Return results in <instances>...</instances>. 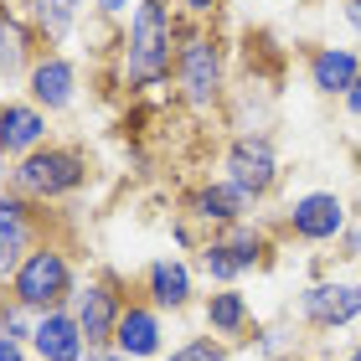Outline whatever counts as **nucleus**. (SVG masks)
Instances as JSON below:
<instances>
[{
  "label": "nucleus",
  "instance_id": "nucleus-1",
  "mask_svg": "<svg viewBox=\"0 0 361 361\" xmlns=\"http://www.w3.org/2000/svg\"><path fill=\"white\" fill-rule=\"evenodd\" d=\"M176 42H180V11L171 0H140L124 31V62H119L124 88L155 93L176 83Z\"/></svg>",
  "mask_w": 361,
  "mask_h": 361
},
{
  "label": "nucleus",
  "instance_id": "nucleus-2",
  "mask_svg": "<svg viewBox=\"0 0 361 361\" xmlns=\"http://www.w3.org/2000/svg\"><path fill=\"white\" fill-rule=\"evenodd\" d=\"M88 176H93V166H88L83 145L47 140L42 150H31L26 160H16L6 171V191L31 196V202H42V207H57V202H68V196L83 191Z\"/></svg>",
  "mask_w": 361,
  "mask_h": 361
},
{
  "label": "nucleus",
  "instance_id": "nucleus-3",
  "mask_svg": "<svg viewBox=\"0 0 361 361\" xmlns=\"http://www.w3.org/2000/svg\"><path fill=\"white\" fill-rule=\"evenodd\" d=\"M176 93L191 114H212L227 93V57L222 37L202 21L180 16V42H176Z\"/></svg>",
  "mask_w": 361,
  "mask_h": 361
},
{
  "label": "nucleus",
  "instance_id": "nucleus-4",
  "mask_svg": "<svg viewBox=\"0 0 361 361\" xmlns=\"http://www.w3.org/2000/svg\"><path fill=\"white\" fill-rule=\"evenodd\" d=\"M78 284H83V279H78L73 248L62 238H47L42 248H31L21 258V269L11 274L6 294H11V300H21L31 315H47V310H68Z\"/></svg>",
  "mask_w": 361,
  "mask_h": 361
},
{
  "label": "nucleus",
  "instance_id": "nucleus-5",
  "mask_svg": "<svg viewBox=\"0 0 361 361\" xmlns=\"http://www.w3.org/2000/svg\"><path fill=\"white\" fill-rule=\"evenodd\" d=\"M129 300H135V294H129V279L114 274V269H98V274H88L83 284H78L68 310H73L78 331L88 341V351H109L114 346V331H119V315H124Z\"/></svg>",
  "mask_w": 361,
  "mask_h": 361
},
{
  "label": "nucleus",
  "instance_id": "nucleus-6",
  "mask_svg": "<svg viewBox=\"0 0 361 361\" xmlns=\"http://www.w3.org/2000/svg\"><path fill=\"white\" fill-rule=\"evenodd\" d=\"M222 176L233 180V186H243L253 202L274 196L284 166H279V145H274L269 129H243V135L227 140V150H222Z\"/></svg>",
  "mask_w": 361,
  "mask_h": 361
},
{
  "label": "nucleus",
  "instance_id": "nucleus-7",
  "mask_svg": "<svg viewBox=\"0 0 361 361\" xmlns=\"http://www.w3.org/2000/svg\"><path fill=\"white\" fill-rule=\"evenodd\" d=\"M351 227L346 196L341 191H305L294 196L284 212V233L294 243H310V248H325V243H341V233Z\"/></svg>",
  "mask_w": 361,
  "mask_h": 361
},
{
  "label": "nucleus",
  "instance_id": "nucleus-8",
  "mask_svg": "<svg viewBox=\"0 0 361 361\" xmlns=\"http://www.w3.org/2000/svg\"><path fill=\"white\" fill-rule=\"evenodd\" d=\"M253 207H258V202H253L243 186H233L227 176L196 180V186L180 196V217H186V222H202L207 233H222V227H233V222H248Z\"/></svg>",
  "mask_w": 361,
  "mask_h": 361
},
{
  "label": "nucleus",
  "instance_id": "nucleus-9",
  "mask_svg": "<svg viewBox=\"0 0 361 361\" xmlns=\"http://www.w3.org/2000/svg\"><path fill=\"white\" fill-rule=\"evenodd\" d=\"M300 320L320 336H336L346 325L361 320V279L346 284V279H315V284L300 289Z\"/></svg>",
  "mask_w": 361,
  "mask_h": 361
},
{
  "label": "nucleus",
  "instance_id": "nucleus-10",
  "mask_svg": "<svg viewBox=\"0 0 361 361\" xmlns=\"http://www.w3.org/2000/svg\"><path fill=\"white\" fill-rule=\"evenodd\" d=\"M26 98H31L42 114L73 109V104H78V62H73L68 52L42 47L37 62H31V73H26Z\"/></svg>",
  "mask_w": 361,
  "mask_h": 361
},
{
  "label": "nucleus",
  "instance_id": "nucleus-11",
  "mask_svg": "<svg viewBox=\"0 0 361 361\" xmlns=\"http://www.w3.org/2000/svg\"><path fill=\"white\" fill-rule=\"evenodd\" d=\"M47 238H57L52 207L31 202V196H16V191H0V243H11L16 253H31Z\"/></svg>",
  "mask_w": 361,
  "mask_h": 361
},
{
  "label": "nucleus",
  "instance_id": "nucleus-12",
  "mask_svg": "<svg viewBox=\"0 0 361 361\" xmlns=\"http://www.w3.org/2000/svg\"><path fill=\"white\" fill-rule=\"evenodd\" d=\"M140 300L155 305L160 315H180V310L196 300L191 264H186V258H176V253L150 258V264H145V274H140Z\"/></svg>",
  "mask_w": 361,
  "mask_h": 361
},
{
  "label": "nucleus",
  "instance_id": "nucleus-13",
  "mask_svg": "<svg viewBox=\"0 0 361 361\" xmlns=\"http://www.w3.org/2000/svg\"><path fill=\"white\" fill-rule=\"evenodd\" d=\"M47 145V114L31 98H0V160L16 166Z\"/></svg>",
  "mask_w": 361,
  "mask_h": 361
},
{
  "label": "nucleus",
  "instance_id": "nucleus-14",
  "mask_svg": "<svg viewBox=\"0 0 361 361\" xmlns=\"http://www.w3.org/2000/svg\"><path fill=\"white\" fill-rule=\"evenodd\" d=\"M114 351L129 356V361H160V356H166V325H160V310L145 305L140 294L124 305V315H119Z\"/></svg>",
  "mask_w": 361,
  "mask_h": 361
},
{
  "label": "nucleus",
  "instance_id": "nucleus-15",
  "mask_svg": "<svg viewBox=\"0 0 361 361\" xmlns=\"http://www.w3.org/2000/svg\"><path fill=\"white\" fill-rule=\"evenodd\" d=\"M305 73H310V88H315L320 98H346L351 83L361 78V52L356 47H310V62H305Z\"/></svg>",
  "mask_w": 361,
  "mask_h": 361
},
{
  "label": "nucleus",
  "instance_id": "nucleus-16",
  "mask_svg": "<svg viewBox=\"0 0 361 361\" xmlns=\"http://www.w3.org/2000/svg\"><path fill=\"white\" fill-rule=\"evenodd\" d=\"M31 356L37 361H83L88 356V341L78 331L73 310H47L31 331Z\"/></svg>",
  "mask_w": 361,
  "mask_h": 361
},
{
  "label": "nucleus",
  "instance_id": "nucleus-17",
  "mask_svg": "<svg viewBox=\"0 0 361 361\" xmlns=\"http://www.w3.org/2000/svg\"><path fill=\"white\" fill-rule=\"evenodd\" d=\"M202 320H207V336H217V341H243L253 331V305H248V294H243L238 284L233 289H212L207 300H202Z\"/></svg>",
  "mask_w": 361,
  "mask_h": 361
},
{
  "label": "nucleus",
  "instance_id": "nucleus-18",
  "mask_svg": "<svg viewBox=\"0 0 361 361\" xmlns=\"http://www.w3.org/2000/svg\"><path fill=\"white\" fill-rule=\"evenodd\" d=\"M16 11L37 26V37L47 47H62L78 31V16H83V0H16Z\"/></svg>",
  "mask_w": 361,
  "mask_h": 361
},
{
  "label": "nucleus",
  "instance_id": "nucleus-19",
  "mask_svg": "<svg viewBox=\"0 0 361 361\" xmlns=\"http://www.w3.org/2000/svg\"><path fill=\"white\" fill-rule=\"evenodd\" d=\"M212 238H222L227 248H233V258L243 264V274L264 269V264H269V253H274L269 233H264V227H258L253 217H248V222H233V227H222V233H212Z\"/></svg>",
  "mask_w": 361,
  "mask_h": 361
},
{
  "label": "nucleus",
  "instance_id": "nucleus-20",
  "mask_svg": "<svg viewBox=\"0 0 361 361\" xmlns=\"http://www.w3.org/2000/svg\"><path fill=\"white\" fill-rule=\"evenodd\" d=\"M196 264H202V274H207L217 289H233L238 279H243V264L233 258V248H227L222 238H212V233H207L202 248H196Z\"/></svg>",
  "mask_w": 361,
  "mask_h": 361
},
{
  "label": "nucleus",
  "instance_id": "nucleus-21",
  "mask_svg": "<svg viewBox=\"0 0 361 361\" xmlns=\"http://www.w3.org/2000/svg\"><path fill=\"white\" fill-rule=\"evenodd\" d=\"M37 320H42V315H31L21 300H11V294L0 289V336H11V341H21V346H31V331H37Z\"/></svg>",
  "mask_w": 361,
  "mask_h": 361
},
{
  "label": "nucleus",
  "instance_id": "nucleus-22",
  "mask_svg": "<svg viewBox=\"0 0 361 361\" xmlns=\"http://www.w3.org/2000/svg\"><path fill=\"white\" fill-rule=\"evenodd\" d=\"M160 361H227V341H217V336H191V341H180V346L171 356H160Z\"/></svg>",
  "mask_w": 361,
  "mask_h": 361
},
{
  "label": "nucleus",
  "instance_id": "nucleus-23",
  "mask_svg": "<svg viewBox=\"0 0 361 361\" xmlns=\"http://www.w3.org/2000/svg\"><path fill=\"white\" fill-rule=\"evenodd\" d=\"M227 6V0H176V11L180 16H191V21H212V16H217Z\"/></svg>",
  "mask_w": 361,
  "mask_h": 361
},
{
  "label": "nucleus",
  "instance_id": "nucleus-24",
  "mask_svg": "<svg viewBox=\"0 0 361 361\" xmlns=\"http://www.w3.org/2000/svg\"><path fill=\"white\" fill-rule=\"evenodd\" d=\"M21 258H26V253H16V248H11V243H0V289H6V284H11V274H16V269H21Z\"/></svg>",
  "mask_w": 361,
  "mask_h": 361
},
{
  "label": "nucleus",
  "instance_id": "nucleus-25",
  "mask_svg": "<svg viewBox=\"0 0 361 361\" xmlns=\"http://www.w3.org/2000/svg\"><path fill=\"white\" fill-rule=\"evenodd\" d=\"M93 6H98V16L119 21V16H135V6H140V0H93Z\"/></svg>",
  "mask_w": 361,
  "mask_h": 361
},
{
  "label": "nucleus",
  "instance_id": "nucleus-26",
  "mask_svg": "<svg viewBox=\"0 0 361 361\" xmlns=\"http://www.w3.org/2000/svg\"><path fill=\"white\" fill-rule=\"evenodd\" d=\"M0 361H37V356H31V346H21V341L0 336Z\"/></svg>",
  "mask_w": 361,
  "mask_h": 361
},
{
  "label": "nucleus",
  "instance_id": "nucleus-27",
  "mask_svg": "<svg viewBox=\"0 0 361 361\" xmlns=\"http://www.w3.org/2000/svg\"><path fill=\"white\" fill-rule=\"evenodd\" d=\"M341 16H346V26L361 37V0H341Z\"/></svg>",
  "mask_w": 361,
  "mask_h": 361
},
{
  "label": "nucleus",
  "instance_id": "nucleus-28",
  "mask_svg": "<svg viewBox=\"0 0 361 361\" xmlns=\"http://www.w3.org/2000/svg\"><path fill=\"white\" fill-rule=\"evenodd\" d=\"M341 104H346V114H351V119H361V78H356V83H351V93H346V98H341Z\"/></svg>",
  "mask_w": 361,
  "mask_h": 361
},
{
  "label": "nucleus",
  "instance_id": "nucleus-29",
  "mask_svg": "<svg viewBox=\"0 0 361 361\" xmlns=\"http://www.w3.org/2000/svg\"><path fill=\"white\" fill-rule=\"evenodd\" d=\"M341 243H346V258H361V233H356V227H346Z\"/></svg>",
  "mask_w": 361,
  "mask_h": 361
},
{
  "label": "nucleus",
  "instance_id": "nucleus-30",
  "mask_svg": "<svg viewBox=\"0 0 361 361\" xmlns=\"http://www.w3.org/2000/svg\"><path fill=\"white\" fill-rule=\"evenodd\" d=\"M83 361H129V356H119V351H114V346H109V351H88Z\"/></svg>",
  "mask_w": 361,
  "mask_h": 361
},
{
  "label": "nucleus",
  "instance_id": "nucleus-31",
  "mask_svg": "<svg viewBox=\"0 0 361 361\" xmlns=\"http://www.w3.org/2000/svg\"><path fill=\"white\" fill-rule=\"evenodd\" d=\"M6 16H11V0H0V31H6Z\"/></svg>",
  "mask_w": 361,
  "mask_h": 361
},
{
  "label": "nucleus",
  "instance_id": "nucleus-32",
  "mask_svg": "<svg viewBox=\"0 0 361 361\" xmlns=\"http://www.w3.org/2000/svg\"><path fill=\"white\" fill-rule=\"evenodd\" d=\"M6 171H11V166H6V160H0V191H6Z\"/></svg>",
  "mask_w": 361,
  "mask_h": 361
},
{
  "label": "nucleus",
  "instance_id": "nucleus-33",
  "mask_svg": "<svg viewBox=\"0 0 361 361\" xmlns=\"http://www.w3.org/2000/svg\"><path fill=\"white\" fill-rule=\"evenodd\" d=\"M346 361H361V341H356V346H351V356H346Z\"/></svg>",
  "mask_w": 361,
  "mask_h": 361
},
{
  "label": "nucleus",
  "instance_id": "nucleus-34",
  "mask_svg": "<svg viewBox=\"0 0 361 361\" xmlns=\"http://www.w3.org/2000/svg\"><path fill=\"white\" fill-rule=\"evenodd\" d=\"M279 361H300V356H279Z\"/></svg>",
  "mask_w": 361,
  "mask_h": 361
},
{
  "label": "nucleus",
  "instance_id": "nucleus-35",
  "mask_svg": "<svg viewBox=\"0 0 361 361\" xmlns=\"http://www.w3.org/2000/svg\"><path fill=\"white\" fill-rule=\"evenodd\" d=\"M294 6H300V0H294Z\"/></svg>",
  "mask_w": 361,
  "mask_h": 361
}]
</instances>
